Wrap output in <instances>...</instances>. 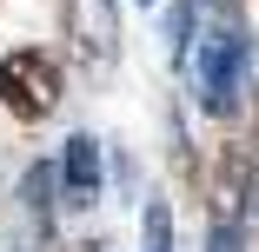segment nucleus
Instances as JSON below:
<instances>
[{
  "label": "nucleus",
  "mask_w": 259,
  "mask_h": 252,
  "mask_svg": "<svg viewBox=\"0 0 259 252\" xmlns=\"http://www.w3.org/2000/svg\"><path fill=\"white\" fill-rule=\"evenodd\" d=\"M239 73H246V33H239V27H213V33L199 40V67H193L199 107L226 120V113L239 107Z\"/></svg>",
  "instance_id": "obj_1"
},
{
  "label": "nucleus",
  "mask_w": 259,
  "mask_h": 252,
  "mask_svg": "<svg viewBox=\"0 0 259 252\" xmlns=\"http://www.w3.org/2000/svg\"><path fill=\"white\" fill-rule=\"evenodd\" d=\"M0 107H7L14 120H47L60 107V67L33 54V46H20V54L0 60Z\"/></svg>",
  "instance_id": "obj_2"
},
{
  "label": "nucleus",
  "mask_w": 259,
  "mask_h": 252,
  "mask_svg": "<svg viewBox=\"0 0 259 252\" xmlns=\"http://www.w3.org/2000/svg\"><path fill=\"white\" fill-rule=\"evenodd\" d=\"M27 206H33V219H40V232L54 226V173H47V166L27 173Z\"/></svg>",
  "instance_id": "obj_5"
},
{
  "label": "nucleus",
  "mask_w": 259,
  "mask_h": 252,
  "mask_svg": "<svg viewBox=\"0 0 259 252\" xmlns=\"http://www.w3.org/2000/svg\"><path fill=\"white\" fill-rule=\"evenodd\" d=\"M213 252H239V226H233V219L213 226Z\"/></svg>",
  "instance_id": "obj_6"
},
{
  "label": "nucleus",
  "mask_w": 259,
  "mask_h": 252,
  "mask_svg": "<svg viewBox=\"0 0 259 252\" xmlns=\"http://www.w3.org/2000/svg\"><path fill=\"white\" fill-rule=\"evenodd\" d=\"M60 173H67V206H93V199H100V139L93 133H73L67 139Z\"/></svg>",
  "instance_id": "obj_3"
},
{
  "label": "nucleus",
  "mask_w": 259,
  "mask_h": 252,
  "mask_svg": "<svg viewBox=\"0 0 259 252\" xmlns=\"http://www.w3.org/2000/svg\"><path fill=\"white\" fill-rule=\"evenodd\" d=\"M140 252H173V213H166V199H146V213H140Z\"/></svg>",
  "instance_id": "obj_4"
}]
</instances>
